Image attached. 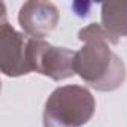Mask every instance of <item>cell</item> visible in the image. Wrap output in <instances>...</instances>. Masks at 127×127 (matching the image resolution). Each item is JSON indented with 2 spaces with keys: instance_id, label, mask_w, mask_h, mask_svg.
Listing matches in <instances>:
<instances>
[{
  "instance_id": "6da1fadb",
  "label": "cell",
  "mask_w": 127,
  "mask_h": 127,
  "mask_svg": "<svg viewBox=\"0 0 127 127\" xmlns=\"http://www.w3.org/2000/svg\"><path fill=\"white\" fill-rule=\"evenodd\" d=\"M82 46L75 54V73L99 91L120 88L127 76L126 64L112 51L118 39L109 34L102 24L91 23L78 32Z\"/></svg>"
},
{
  "instance_id": "7a4b0ae2",
  "label": "cell",
  "mask_w": 127,
  "mask_h": 127,
  "mask_svg": "<svg viewBox=\"0 0 127 127\" xmlns=\"http://www.w3.org/2000/svg\"><path fill=\"white\" fill-rule=\"evenodd\" d=\"M96 112V99L82 85H63L48 97L43 127H82Z\"/></svg>"
},
{
  "instance_id": "3957f363",
  "label": "cell",
  "mask_w": 127,
  "mask_h": 127,
  "mask_svg": "<svg viewBox=\"0 0 127 127\" xmlns=\"http://www.w3.org/2000/svg\"><path fill=\"white\" fill-rule=\"evenodd\" d=\"M75 54L64 46H54L43 39L29 37L27 61L32 72L48 76L54 81L72 78L75 73Z\"/></svg>"
},
{
  "instance_id": "277c9868",
  "label": "cell",
  "mask_w": 127,
  "mask_h": 127,
  "mask_svg": "<svg viewBox=\"0 0 127 127\" xmlns=\"http://www.w3.org/2000/svg\"><path fill=\"white\" fill-rule=\"evenodd\" d=\"M2 9V21H0V66H2V73L9 78L29 75L32 73L27 61L29 36L17 32L6 21L3 3Z\"/></svg>"
},
{
  "instance_id": "5b68a950",
  "label": "cell",
  "mask_w": 127,
  "mask_h": 127,
  "mask_svg": "<svg viewBox=\"0 0 127 127\" xmlns=\"http://www.w3.org/2000/svg\"><path fill=\"white\" fill-rule=\"evenodd\" d=\"M60 12L51 2H26L18 12V23L23 32L33 39H43L58 24Z\"/></svg>"
},
{
  "instance_id": "8992f818",
  "label": "cell",
  "mask_w": 127,
  "mask_h": 127,
  "mask_svg": "<svg viewBox=\"0 0 127 127\" xmlns=\"http://www.w3.org/2000/svg\"><path fill=\"white\" fill-rule=\"evenodd\" d=\"M103 29L117 37H127V2H106L100 6Z\"/></svg>"
}]
</instances>
